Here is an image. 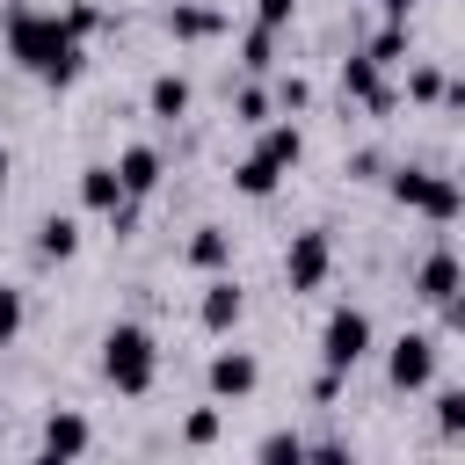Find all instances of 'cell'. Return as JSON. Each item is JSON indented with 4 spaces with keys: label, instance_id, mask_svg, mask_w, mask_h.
Instances as JSON below:
<instances>
[{
    "label": "cell",
    "instance_id": "obj_27",
    "mask_svg": "<svg viewBox=\"0 0 465 465\" xmlns=\"http://www.w3.org/2000/svg\"><path fill=\"white\" fill-rule=\"evenodd\" d=\"M276 102H283V109H305V102H312V87H305V80H283V87H276Z\"/></svg>",
    "mask_w": 465,
    "mask_h": 465
},
{
    "label": "cell",
    "instance_id": "obj_1",
    "mask_svg": "<svg viewBox=\"0 0 465 465\" xmlns=\"http://www.w3.org/2000/svg\"><path fill=\"white\" fill-rule=\"evenodd\" d=\"M7 51L36 73V80H51V87H65L73 73H80V36L65 29V15H36V7H7Z\"/></svg>",
    "mask_w": 465,
    "mask_h": 465
},
{
    "label": "cell",
    "instance_id": "obj_11",
    "mask_svg": "<svg viewBox=\"0 0 465 465\" xmlns=\"http://www.w3.org/2000/svg\"><path fill=\"white\" fill-rule=\"evenodd\" d=\"M254 356H240V349H225L218 363H211V392H225V400H240V392H254Z\"/></svg>",
    "mask_w": 465,
    "mask_h": 465
},
{
    "label": "cell",
    "instance_id": "obj_22",
    "mask_svg": "<svg viewBox=\"0 0 465 465\" xmlns=\"http://www.w3.org/2000/svg\"><path fill=\"white\" fill-rule=\"evenodd\" d=\"M407 94H414V102H443V73H436V65H414Z\"/></svg>",
    "mask_w": 465,
    "mask_h": 465
},
{
    "label": "cell",
    "instance_id": "obj_2",
    "mask_svg": "<svg viewBox=\"0 0 465 465\" xmlns=\"http://www.w3.org/2000/svg\"><path fill=\"white\" fill-rule=\"evenodd\" d=\"M153 334L145 327H131V320H116L109 334H102V378L116 385V392H145L153 385Z\"/></svg>",
    "mask_w": 465,
    "mask_h": 465
},
{
    "label": "cell",
    "instance_id": "obj_14",
    "mask_svg": "<svg viewBox=\"0 0 465 465\" xmlns=\"http://www.w3.org/2000/svg\"><path fill=\"white\" fill-rule=\"evenodd\" d=\"M145 109H153L160 124H174V116L189 109V80H182V73H160V80L145 87Z\"/></svg>",
    "mask_w": 465,
    "mask_h": 465
},
{
    "label": "cell",
    "instance_id": "obj_7",
    "mask_svg": "<svg viewBox=\"0 0 465 465\" xmlns=\"http://www.w3.org/2000/svg\"><path fill=\"white\" fill-rule=\"evenodd\" d=\"M385 371H392V385H400V392L429 385V378H436V341H429V334H400V341H392V356H385Z\"/></svg>",
    "mask_w": 465,
    "mask_h": 465
},
{
    "label": "cell",
    "instance_id": "obj_24",
    "mask_svg": "<svg viewBox=\"0 0 465 465\" xmlns=\"http://www.w3.org/2000/svg\"><path fill=\"white\" fill-rule=\"evenodd\" d=\"M262 458H305V443L291 429H276V436H262Z\"/></svg>",
    "mask_w": 465,
    "mask_h": 465
},
{
    "label": "cell",
    "instance_id": "obj_6",
    "mask_svg": "<svg viewBox=\"0 0 465 465\" xmlns=\"http://www.w3.org/2000/svg\"><path fill=\"white\" fill-rule=\"evenodd\" d=\"M327 269H334V247H327V232H298V240H291V254H283V276H291V291H320V283H327Z\"/></svg>",
    "mask_w": 465,
    "mask_h": 465
},
{
    "label": "cell",
    "instance_id": "obj_21",
    "mask_svg": "<svg viewBox=\"0 0 465 465\" xmlns=\"http://www.w3.org/2000/svg\"><path fill=\"white\" fill-rule=\"evenodd\" d=\"M436 429L443 436H465V392H443L436 400Z\"/></svg>",
    "mask_w": 465,
    "mask_h": 465
},
{
    "label": "cell",
    "instance_id": "obj_12",
    "mask_svg": "<svg viewBox=\"0 0 465 465\" xmlns=\"http://www.w3.org/2000/svg\"><path fill=\"white\" fill-rule=\"evenodd\" d=\"M116 174H124L131 196H153V189H160V153H153V145H131V153L116 160Z\"/></svg>",
    "mask_w": 465,
    "mask_h": 465
},
{
    "label": "cell",
    "instance_id": "obj_26",
    "mask_svg": "<svg viewBox=\"0 0 465 465\" xmlns=\"http://www.w3.org/2000/svg\"><path fill=\"white\" fill-rule=\"evenodd\" d=\"M94 22H102V15H94V7H87V0H73V7H65V29H73V36H87V29H94Z\"/></svg>",
    "mask_w": 465,
    "mask_h": 465
},
{
    "label": "cell",
    "instance_id": "obj_23",
    "mask_svg": "<svg viewBox=\"0 0 465 465\" xmlns=\"http://www.w3.org/2000/svg\"><path fill=\"white\" fill-rule=\"evenodd\" d=\"M232 109H240V124H262V116H269V94H262V87H240Z\"/></svg>",
    "mask_w": 465,
    "mask_h": 465
},
{
    "label": "cell",
    "instance_id": "obj_29",
    "mask_svg": "<svg viewBox=\"0 0 465 465\" xmlns=\"http://www.w3.org/2000/svg\"><path fill=\"white\" fill-rule=\"evenodd\" d=\"M291 7H298V0H262V7H254V15H262V22H269V29H283V22H291Z\"/></svg>",
    "mask_w": 465,
    "mask_h": 465
},
{
    "label": "cell",
    "instance_id": "obj_20",
    "mask_svg": "<svg viewBox=\"0 0 465 465\" xmlns=\"http://www.w3.org/2000/svg\"><path fill=\"white\" fill-rule=\"evenodd\" d=\"M400 51H407V29H400V22H385V29L371 36V58H378V65H392Z\"/></svg>",
    "mask_w": 465,
    "mask_h": 465
},
{
    "label": "cell",
    "instance_id": "obj_3",
    "mask_svg": "<svg viewBox=\"0 0 465 465\" xmlns=\"http://www.w3.org/2000/svg\"><path fill=\"white\" fill-rule=\"evenodd\" d=\"M298 153H305V138H298V124H276V131H262V145L232 167V182H240V196H269L276 182H283V167H298Z\"/></svg>",
    "mask_w": 465,
    "mask_h": 465
},
{
    "label": "cell",
    "instance_id": "obj_9",
    "mask_svg": "<svg viewBox=\"0 0 465 465\" xmlns=\"http://www.w3.org/2000/svg\"><path fill=\"white\" fill-rule=\"evenodd\" d=\"M458 291H465V262L436 247V254H429V262L414 269V298H429V305H450Z\"/></svg>",
    "mask_w": 465,
    "mask_h": 465
},
{
    "label": "cell",
    "instance_id": "obj_17",
    "mask_svg": "<svg viewBox=\"0 0 465 465\" xmlns=\"http://www.w3.org/2000/svg\"><path fill=\"white\" fill-rule=\"evenodd\" d=\"M240 65H247V73H269V65H276V29H269V22H254V29H247Z\"/></svg>",
    "mask_w": 465,
    "mask_h": 465
},
{
    "label": "cell",
    "instance_id": "obj_16",
    "mask_svg": "<svg viewBox=\"0 0 465 465\" xmlns=\"http://www.w3.org/2000/svg\"><path fill=\"white\" fill-rule=\"evenodd\" d=\"M73 247H80V225H73V218H44V225H36V254H44V262H65Z\"/></svg>",
    "mask_w": 465,
    "mask_h": 465
},
{
    "label": "cell",
    "instance_id": "obj_18",
    "mask_svg": "<svg viewBox=\"0 0 465 465\" xmlns=\"http://www.w3.org/2000/svg\"><path fill=\"white\" fill-rule=\"evenodd\" d=\"M167 29L196 44V36H218V15H211V7H174V15H167Z\"/></svg>",
    "mask_w": 465,
    "mask_h": 465
},
{
    "label": "cell",
    "instance_id": "obj_25",
    "mask_svg": "<svg viewBox=\"0 0 465 465\" xmlns=\"http://www.w3.org/2000/svg\"><path fill=\"white\" fill-rule=\"evenodd\" d=\"M22 327V291H0V341Z\"/></svg>",
    "mask_w": 465,
    "mask_h": 465
},
{
    "label": "cell",
    "instance_id": "obj_32",
    "mask_svg": "<svg viewBox=\"0 0 465 465\" xmlns=\"http://www.w3.org/2000/svg\"><path fill=\"white\" fill-rule=\"evenodd\" d=\"M0 189H7V153H0Z\"/></svg>",
    "mask_w": 465,
    "mask_h": 465
},
{
    "label": "cell",
    "instance_id": "obj_10",
    "mask_svg": "<svg viewBox=\"0 0 465 465\" xmlns=\"http://www.w3.org/2000/svg\"><path fill=\"white\" fill-rule=\"evenodd\" d=\"M80 196H87V211H109V218L131 203V189H124L116 167H87V174H80Z\"/></svg>",
    "mask_w": 465,
    "mask_h": 465
},
{
    "label": "cell",
    "instance_id": "obj_28",
    "mask_svg": "<svg viewBox=\"0 0 465 465\" xmlns=\"http://www.w3.org/2000/svg\"><path fill=\"white\" fill-rule=\"evenodd\" d=\"M182 436H189V443H211V436H218V414H189V429H182Z\"/></svg>",
    "mask_w": 465,
    "mask_h": 465
},
{
    "label": "cell",
    "instance_id": "obj_30",
    "mask_svg": "<svg viewBox=\"0 0 465 465\" xmlns=\"http://www.w3.org/2000/svg\"><path fill=\"white\" fill-rule=\"evenodd\" d=\"M443 102H450V109L465 116V80H443Z\"/></svg>",
    "mask_w": 465,
    "mask_h": 465
},
{
    "label": "cell",
    "instance_id": "obj_4",
    "mask_svg": "<svg viewBox=\"0 0 465 465\" xmlns=\"http://www.w3.org/2000/svg\"><path fill=\"white\" fill-rule=\"evenodd\" d=\"M392 196L414 203V211H429V218H458V211H465V189L443 182V174H429V167H400V174H392Z\"/></svg>",
    "mask_w": 465,
    "mask_h": 465
},
{
    "label": "cell",
    "instance_id": "obj_8",
    "mask_svg": "<svg viewBox=\"0 0 465 465\" xmlns=\"http://www.w3.org/2000/svg\"><path fill=\"white\" fill-rule=\"evenodd\" d=\"M341 94H356L371 116H392V87L378 80V58L371 51H356V58H341Z\"/></svg>",
    "mask_w": 465,
    "mask_h": 465
},
{
    "label": "cell",
    "instance_id": "obj_13",
    "mask_svg": "<svg viewBox=\"0 0 465 465\" xmlns=\"http://www.w3.org/2000/svg\"><path fill=\"white\" fill-rule=\"evenodd\" d=\"M196 312H203V327H232V320L247 312V298H240V283H232V276H218V283L203 291V305H196Z\"/></svg>",
    "mask_w": 465,
    "mask_h": 465
},
{
    "label": "cell",
    "instance_id": "obj_31",
    "mask_svg": "<svg viewBox=\"0 0 465 465\" xmlns=\"http://www.w3.org/2000/svg\"><path fill=\"white\" fill-rule=\"evenodd\" d=\"M378 7H385V22H407V7H414V0H378Z\"/></svg>",
    "mask_w": 465,
    "mask_h": 465
},
{
    "label": "cell",
    "instance_id": "obj_5",
    "mask_svg": "<svg viewBox=\"0 0 465 465\" xmlns=\"http://www.w3.org/2000/svg\"><path fill=\"white\" fill-rule=\"evenodd\" d=\"M363 349H371V320H363L356 305H341V312L327 320V334H320L327 371H356V363H363Z\"/></svg>",
    "mask_w": 465,
    "mask_h": 465
},
{
    "label": "cell",
    "instance_id": "obj_19",
    "mask_svg": "<svg viewBox=\"0 0 465 465\" xmlns=\"http://www.w3.org/2000/svg\"><path fill=\"white\" fill-rule=\"evenodd\" d=\"M225 254H232V240H225V232H218V225H203V232H196V240H189V262H196V269H218V262H225Z\"/></svg>",
    "mask_w": 465,
    "mask_h": 465
},
{
    "label": "cell",
    "instance_id": "obj_15",
    "mask_svg": "<svg viewBox=\"0 0 465 465\" xmlns=\"http://www.w3.org/2000/svg\"><path fill=\"white\" fill-rule=\"evenodd\" d=\"M44 450H51V458H80V450H87V421H80V414H51V421H44Z\"/></svg>",
    "mask_w": 465,
    "mask_h": 465
}]
</instances>
